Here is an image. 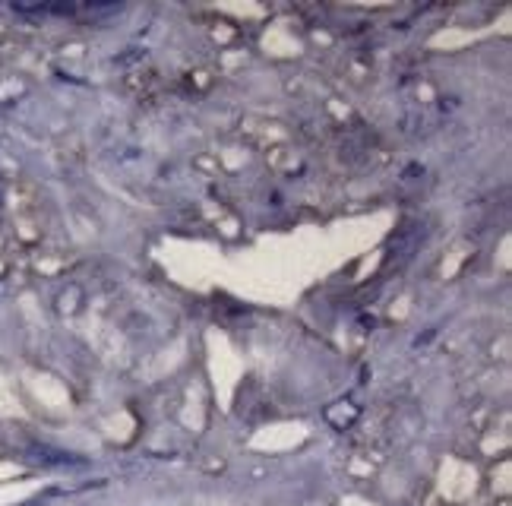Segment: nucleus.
<instances>
[{"instance_id": "obj_1", "label": "nucleus", "mask_w": 512, "mask_h": 506, "mask_svg": "<svg viewBox=\"0 0 512 506\" xmlns=\"http://www.w3.org/2000/svg\"><path fill=\"white\" fill-rule=\"evenodd\" d=\"M361 415V405H354L351 399H342V402H332L326 408V421L336 427V431H348V427L358 421Z\"/></svg>"}]
</instances>
